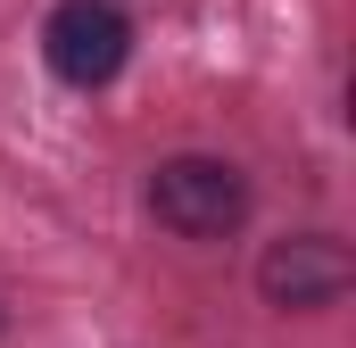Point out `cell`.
I'll return each instance as SVG.
<instances>
[{
  "label": "cell",
  "mask_w": 356,
  "mask_h": 348,
  "mask_svg": "<svg viewBox=\"0 0 356 348\" xmlns=\"http://www.w3.org/2000/svg\"><path fill=\"white\" fill-rule=\"evenodd\" d=\"M149 216L175 241H224V232L249 224V174L232 166V158L182 150L166 166H149Z\"/></svg>",
  "instance_id": "cell-1"
},
{
  "label": "cell",
  "mask_w": 356,
  "mask_h": 348,
  "mask_svg": "<svg viewBox=\"0 0 356 348\" xmlns=\"http://www.w3.org/2000/svg\"><path fill=\"white\" fill-rule=\"evenodd\" d=\"M42 58L67 91H108L133 58V17L116 0H58L42 17Z\"/></svg>",
  "instance_id": "cell-2"
},
{
  "label": "cell",
  "mask_w": 356,
  "mask_h": 348,
  "mask_svg": "<svg viewBox=\"0 0 356 348\" xmlns=\"http://www.w3.org/2000/svg\"><path fill=\"white\" fill-rule=\"evenodd\" d=\"M348 282H356V258L340 232H282L257 258V290L282 315H323V307L348 299Z\"/></svg>",
  "instance_id": "cell-3"
}]
</instances>
